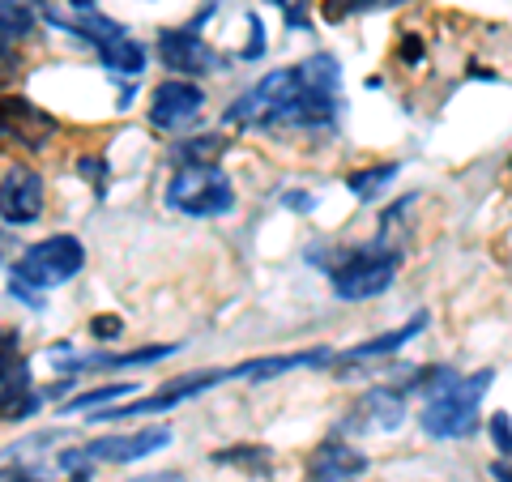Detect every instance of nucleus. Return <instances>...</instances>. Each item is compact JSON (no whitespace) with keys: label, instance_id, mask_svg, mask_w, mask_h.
<instances>
[{"label":"nucleus","instance_id":"1","mask_svg":"<svg viewBox=\"0 0 512 482\" xmlns=\"http://www.w3.org/2000/svg\"><path fill=\"white\" fill-rule=\"evenodd\" d=\"M308 261L325 269V278L333 282V295L346 303L376 299L384 291H393L397 273H402V252L389 248L384 239H367V244L350 248H312Z\"/></svg>","mask_w":512,"mask_h":482},{"label":"nucleus","instance_id":"2","mask_svg":"<svg viewBox=\"0 0 512 482\" xmlns=\"http://www.w3.org/2000/svg\"><path fill=\"white\" fill-rule=\"evenodd\" d=\"M427 376V401L419 410V427L431 440H470L478 431V410L491 389L495 372L483 367L474 376H453V372H423Z\"/></svg>","mask_w":512,"mask_h":482},{"label":"nucleus","instance_id":"3","mask_svg":"<svg viewBox=\"0 0 512 482\" xmlns=\"http://www.w3.org/2000/svg\"><path fill=\"white\" fill-rule=\"evenodd\" d=\"M82 269H86V244L82 239L77 235H47L13 261L9 282L43 295V291H56V286H69Z\"/></svg>","mask_w":512,"mask_h":482},{"label":"nucleus","instance_id":"4","mask_svg":"<svg viewBox=\"0 0 512 482\" xmlns=\"http://www.w3.org/2000/svg\"><path fill=\"white\" fill-rule=\"evenodd\" d=\"M163 201H167V210L184 214V218H222L235 210V184L218 163L214 167H180L171 175Z\"/></svg>","mask_w":512,"mask_h":482},{"label":"nucleus","instance_id":"5","mask_svg":"<svg viewBox=\"0 0 512 482\" xmlns=\"http://www.w3.org/2000/svg\"><path fill=\"white\" fill-rule=\"evenodd\" d=\"M43 393H35V372L22 355L18 333L0 325V414L5 419H30L39 410Z\"/></svg>","mask_w":512,"mask_h":482},{"label":"nucleus","instance_id":"6","mask_svg":"<svg viewBox=\"0 0 512 482\" xmlns=\"http://www.w3.org/2000/svg\"><path fill=\"white\" fill-rule=\"evenodd\" d=\"M60 133L52 111L39 103L22 99V94H0V146H22V150H43L47 141Z\"/></svg>","mask_w":512,"mask_h":482},{"label":"nucleus","instance_id":"7","mask_svg":"<svg viewBox=\"0 0 512 482\" xmlns=\"http://www.w3.org/2000/svg\"><path fill=\"white\" fill-rule=\"evenodd\" d=\"M154 52H158V60H163V69H171V73H184L188 82H192V77H205V73L227 69V56L214 52V47L201 39V30H192V26L158 30Z\"/></svg>","mask_w":512,"mask_h":482},{"label":"nucleus","instance_id":"8","mask_svg":"<svg viewBox=\"0 0 512 482\" xmlns=\"http://www.w3.org/2000/svg\"><path fill=\"white\" fill-rule=\"evenodd\" d=\"M43 201H47V188H43V175L26 163H13L5 175H0V222L5 227H35L43 218Z\"/></svg>","mask_w":512,"mask_h":482},{"label":"nucleus","instance_id":"9","mask_svg":"<svg viewBox=\"0 0 512 482\" xmlns=\"http://www.w3.org/2000/svg\"><path fill=\"white\" fill-rule=\"evenodd\" d=\"M205 111V90L188 77H167L158 82L154 94H150V124L163 128V133H175V128H188Z\"/></svg>","mask_w":512,"mask_h":482},{"label":"nucleus","instance_id":"10","mask_svg":"<svg viewBox=\"0 0 512 482\" xmlns=\"http://www.w3.org/2000/svg\"><path fill=\"white\" fill-rule=\"evenodd\" d=\"M402 423H406V389L376 384V389H367L359 397L350 419H342V431H350V436H372V431H397Z\"/></svg>","mask_w":512,"mask_h":482},{"label":"nucleus","instance_id":"11","mask_svg":"<svg viewBox=\"0 0 512 482\" xmlns=\"http://www.w3.org/2000/svg\"><path fill=\"white\" fill-rule=\"evenodd\" d=\"M171 444V427L154 423V427H141V431H124V436H103V440H90L82 444L77 453H82L90 465L99 461H111V465H133V461H146L150 453Z\"/></svg>","mask_w":512,"mask_h":482},{"label":"nucleus","instance_id":"12","mask_svg":"<svg viewBox=\"0 0 512 482\" xmlns=\"http://www.w3.org/2000/svg\"><path fill=\"white\" fill-rule=\"evenodd\" d=\"M367 470V457L346 440H325L312 448L308 465H303V482H350Z\"/></svg>","mask_w":512,"mask_h":482},{"label":"nucleus","instance_id":"13","mask_svg":"<svg viewBox=\"0 0 512 482\" xmlns=\"http://www.w3.org/2000/svg\"><path fill=\"white\" fill-rule=\"evenodd\" d=\"M427 329V312H414L406 325H397L393 333H380V337H372V342H363V346H350V350H338V359H333V367L338 372H346V367H363V363H372V359H389V355H397L406 342H414Z\"/></svg>","mask_w":512,"mask_h":482},{"label":"nucleus","instance_id":"14","mask_svg":"<svg viewBox=\"0 0 512 482\" xmlns=\"http://www.w3.org/2000/svg\"><path fill=\"white\" fill-rule=\"evenodd\" d=\"M99 52V60H103V69L116 77H124V82H137L141 73H146V64H150V52L141 47L137 39H128V35H120V39H107V43H99L94 47Z\"/></svg>","mask_w":512,"mask_h":482},{"label":"nucleus","instance_id":"15","mask_svg":"<svg viewBox=\"0 0 512 482\" xmlns=\"http://www.w3.org/2000/svg\"><path fill=\"white\" fill-rule=\"evenodd\" d=\"M124 397H137V380H111V384H99V389H86L69 401H60V414H99L111 401H124Z\"/></svg>","mask_w":512,"mask_h":482},{"label":"nucleus","instance_id":"16","mask_svg":"<svg viewBox=\"0 0 512 482\" xmlns=\"http://www.w3.org/2000/svg\"><path fill=\"white\" fill-rule=\"evenodd\" d=\"M222 154H227V137L222 133H197V137H184L171 146V158L180 167H214Z\"/></svg>","mask_w":512,"mask_h":482},{"label":"nucleus","instance_id":"17","mask_svg":"<svg viewBox=\"0 0 512 482\" xmlns=\"http://www.w3.org/2000/svg\"><path fill=\"white\" fill-rule=\"evenodd\" d=\"M393 180H397V163H376V167L350 171L346 175V188L355 192L359 201H376L384 188H393Z\"/></svg>","mask_w":512,"mask_h":482},{"label":"nucleus","instance_id":"18","mask_svg":"<svg viewBox=\"0 0 512 482\" xmlns=\"http://www.w3.org/2000/svg\"><path fill=\"white\" fill-rule=\"evenodd\" d=\"M35 30V5L26 0H0V43H18V39H30Z\"/></svg>","mask_w":512,"mask_h":482},{"label":"nucleus","instance_id":"19","mask_svg":"<svg viewBox=\"0 0 512 482\" xmlns=\"http://www.w3.org/2000/svg\"><path fill=\"white\" fill-rule=\"evenodd\" d=\"M214 465H239V470L248 474H269V465H274V457H269V448L261 444H235V448H218V453L210 457Z\"/></svg>","mask_w":512,"mask_h":482},{"label":"nucleus","instance_id":"20","mask_svg":"<svg viewBox=\"0 0 512 482\" xmlns=\"http://www.w3.org/2000/svg\"><path fill=\"white\" fill-rule=\"evenodd\" d=\"M487 431H491L495 453H500L504 461H512V414H508V410H495L491 423H487Z\"/></svg>","mask_w":512,"mask_h":482},{"label":"nucleus","instance_id":"21","mask_svg":"<svg viewBox=\"0 0 512 482\" xmlns=\"http://www.w3.org/2000/svg\"><path fill=\"white\" fill-rule=\"evenodd\" d=\"M384 0H325L320 13H325V22H346L350 13H363V9H376Z\"/></svg>","mask_w":512,"mask_h":482},{"label":"nucleus","instance_id":"22","mask_svg":"<svg viewBox=\"0 0 512 482\" xmlns=\"http://www.w3.org/2000/svg\"><path fill=\"white\" fill-rule=\"evenodd\" d=\"M248 43H244V52H239V60H248V64H256V60H261L265 56V22L261 18H256V13H248Z\"/></svg>","mask_w":512,"mask_h":482},{"label":"nucleus","instance_id":"23","mask_svg":"<svg viewBox=\"0 0 512 482\" xmlns=\"http://www.w3.org/2000/svg\"><path fill=\"white\" fill-rule=\"evenodd\" d=\"M77 175H82V180H90L99 192H107L111 167H107V158H99V154H82V158H77Z\"/></svg>","mask_w":512,"mask_h":482},{"label":"nucleus","instance_id":"24","mask_svg":"<svg viewBox=\"0 0 512 482\" xmlns=\"http://www.w3.org/2000/svg\"><path fill=\"white\" fill-rule=\"evenodd\" d=\"M120 333H124V320L120 316H94L90 320V337H94V342H116Z\"/></svg>","mask_w":512,"mask_h":482},{"label":"nucleus","instance_id":"25","mask_svg":"<svg viewBox=\"0 0 512 482\" xmlns=\"http://www.w3.org/2000/svg\"><path fill=\"white\" fill-rule=\"evenodd\" d=\"M282 205H286V210H295V214H312L316 210V197H312V192H303V188H286L282 192Z\"/></svg>","mask_w":512,"mask_h":482},{"label":"nucleus","instance_id":"26","mask_svg":"<svg viewBox=\"0 0 512 482\" xmlns=\"http://www.w3.org/2000/svg\"><path fill=\"white\" fill-rule=\"evenodd\" d=\"M13 73H18V56H13V52H9V47H5V43H0V86H5V82H9V77H13Z\"/></svg>","mask_w":512,"mask_h":482},{"label":"nucleus","instance_id":"27","mask_svg":"<svg viewBox=\"0 0 512 482\" xmlns=\"http://www.w3.org/2000/svg\"><path fill=\"white\" fill-rule=\"evenodd\" d=\"M128 482H184V474L163 470V474H141V478H128Z\"/></svg>","mask_w":512,"mask_h":482},{"label":"nucleus","instance_id":"28","mask_svg":"<svg viewBox=\"0 0 512 482\" xmlns=\"http://www.w3.org/2000/svg\"><path fill=\"white\" fill-rule=\"evenodd\" d=\"M491 478H495V482H512V465H504V461H491Z\"/></svg>","mask_w":512,"mask_h":482},{"label":"nucleus","instance_id":"29","mask_svg":"<svg viewBox=\"0 0 512 482\" xmlns=\"http://www.w3.org/2000/svg\"><path fill=\"white\" fill-rule=\"evenodd\" d=\"M419 56H423V43H402V60H406V64H414Z\"/></svg>","mask_w":512,"mask_h":482},{"label":"nucleus","instance_id":"30","mask_svg":"<svg viewBox=\"0 0 512 482\" xmlns=\"http://www.w3.org/2000/svg\"><path fill=\"white\" fill-rule=\"evenodd\" d=\"M69 9H77V18H82V13H94V9H99V0H69Z\"/></svg>","mask_w":512,"mask_h":482},{"label":"nucleus","instance_id":"31","mask_svg":"<svg viewBox=\"0 0 512 482\" xmlns=\"http://www.w3.org/2000/svg\"><path fill=\"white\" fill-rule=\"evenodd\" d=\"M269 5H282V0H269Z\"/></svg>","mask_w":512,"mask_h":482},{"label":"nucleus","instance_id":"32","mask_svg":"<svg viewBox=\"0 0 512 482\" xmlns=\"http://www.w3.org/2000/svg\"><path fill=\"white\" fill-rule=\"evenodd\" d=\"M26 5H35V0H26Z\"/></svg>","mask_w":512,"mask_h":482}]
</instances>
